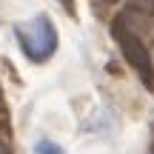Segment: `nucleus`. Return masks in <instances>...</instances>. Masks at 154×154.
Masks as SVG:
<instances>
[{"mask_svg": "<svg viewBox=\"0 0 154 154\" xmlns=\"http://www.w3.org/2000/svg\"><path fill=\"white\" fill-rule=\"evenodd\" d=\"M14 37L20 43L23 54L32 63H46L57 51V29L46 14H37L32 20H23L14 26Z\"/></svg>", "mask_w": 154, "mask_h": 154, "instance_id": "obj_1", "label": "nucleus"}, {"mask_svg": "<svg viewBox=\"0 0 154 154\" xmlns=\"http://www.w3.org/2000/svg\"><path fill=\"white\" fill-rule=\"evenodd\" d=\"M111 34H114V43L120 46L126 63L137 72L140 83H143L149 91H154V57L149 54V49H146V43L140 40V34L134 32L126 20H120V17L111 23Z\"/></svg>", "mask_w": 154, "mask_h": 154, "instance_id": "obj_2", "label": "nucleus"}, {"mask_svg": "<svg viewBox=\"0 0 154 154\" xmlns=\"http://www.w3.org/2000/svg\"><path fill=\"white\" fill-rule=\"evenodd\" d=\"M34 154H63V149L57 143H51V140H40L34 146Z\"/></svg>", "mask_w": 154, "mask_h": 154, "instance_id": "obj_3", "label": "nucleus"}, {"mask_svg": "<svg viewBox=\"0 0 154 154\" xmlns=\"http://www.w3.org/2000/svg\"><path fill=\"white\" fill-rule=\"evenodd\" d=\"M57 3L66 9V14H72V17H74V0H57Z\"/></svg>", "mask_w": 154, "mask_h": 154, "instance_id": "obj_4", "label": "nucleus"}, {"mask_svg": "<svg viewBox=\"0 0 154 154\" xmlns=\"http://www.w3.org/2000/svg\"><path fill=\"white\" fill-rule=\"evenodd\" d=\"M0 154H11V149H9V140L3 137V131H0Z\"/></svg>", "mask_w": 154, "mask_h": 154, "instance_id": "obj_5", "label": "nucleus"}]
</instances>
